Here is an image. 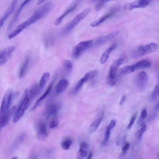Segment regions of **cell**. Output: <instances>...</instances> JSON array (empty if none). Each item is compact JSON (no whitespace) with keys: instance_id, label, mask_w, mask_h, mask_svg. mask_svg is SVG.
<instances>
[{"instance_id":"obj_1","label":"cell","mask_w":159,"mask_h":159,"mask_svg":"<svg viewBox=\"0 0 159 159\" xmlns=\"http://www.w3.org/2000/svg\"><path fill=\"white\" fill-rule=\"evenodd\" d=\"M53 6L51 1L45 2L36 9L27 20L17 26L9 34L8 39L13 38L29 26L44 17L51 10Z\"/></svg>"},{"instance_id":"obj_2","label":"cell","mask_w":159,"mask_h":159,"mask_svg":"<svg viewBox=\"0 0 159 159\" xmlns=\"http://www.w3.org/2000/svg\"><path fill=\"white\" fill-rule=\"evenodd\" d=\"M28 89L25 90L24 97L18 108L14 114L13 122L16 123L23 117L25 111L29 107L33 100L28 94Z\"/></svg>"},{"instance_id":"obj_3","label":"cell","mask_w":159,"mask_h":159,"mask_svg":"<svg viewBox=\"0 0 159 159\" xmlns=\"http://www.w3.org/2000/svg\"><path fill=\"white\" fill-rule=\"evenodd\" d=\"M11 90H7L3 96L0 110V117L6 114L9 110L10 105L15 97Z\"/></svg>"},{"instance_id":"obj_4","label":"cell","mask_w":159,"mask_h":159,"mask_svg":"<svg viewBox=\"0 0 159 159\" xmlns=\"http://www.w3.org/2000/svg\"><path fill=\"white\" fill-rule=\"evenodd\" d=\"M124 61L122 58H119L115 60L111 64L110 69L108 83L111 85H114L116 82V77L120 66Z\"/></svg>"},{"instance_id":"obj_5","label":"cell","mask_w":159,"mask_h":159,"mask_svg":"<svg viewBox=\"0 0 159 159\" xmlns=\"http://www.w3.org/2000/svg\"><path fill=\"white\" fill-rule=\"evenodd\" d=\"M91 9L90 7H88L77 15L67 25L66 30L70 31L74 29L82 20L88 15Z\"/></svg>"},{"instance_id":"obj_6","label":"cell","mask_w":159,"mask_h":159,"mask_svg":"<svg viewBox=\"0 0 159 159\" xmlns=\"http://www.w3.org/2000/svg\"><path fill=\"white\" fill-rule=\"evenodd\" d=\"M93 43L92 40L81 42L76 45L74 48L72 55L73 58H78L86 50L91 47Z\"/></svg>"},{"instance_id":"obj_7","label":"cell","mask_w":159,"mask_h":159,"mask_svg":"<svg viewBox=\"0 0 159 159\" xmlns=\"http://www.w3.org/2000/svg\"><path fill=\"white\" fill-rule=\"evenodd\" d=\"M148 80V77L147 73L144 71H142L136 77L134 83L139 90H143L146 86Z\"/></svg>"},{"instance_id":"obj_8","label":"cell","mask_w":159,"mask_h":159,"mask_svg":"<svg viewBox=\"0 0 159 159\" xmlns=\"http://www.w3.org/2000/svg\"><path fill=\"white\" fill-rule=\"evenodd\" d=\"M36 136L38 139L41 141L45 140L48 136L46 125L42 121H39L36 125Z\"/></svg>"},{"instance_id":"obj_9","label":"cell","mask_w":159,"mask_h":159,"mask_svg":"<svg viewBox=\"0 0 159 159\" xmlns=\"http://www.w3.org/2000/svg\"><path fill=\"white\" fill-rule=\"evenodd\" d=\"M158 48L157 45L154 43H151L144 46L140 45L137 48V54L139 56H143L155 52Z\"/></svg>"},{"instance_id":"obj_10","label":"cell","mask_w":159,"mask_h":159,"mask_svg":"<svg viewBox=\"0 0 159 159\" xmlns=\"http://www.w3.org/2000/svg\"><path fill=\"white\" fill-rule=\"evenodd\" d=\"M15 49L13 46L6 47L2 50L0 52V65L4 64L11 57Z\"/></svg>"},{"instance_id":"obj_11","label":"cell","mask_w":159,"mask_h":159,"mask_svg":"<svg viewBox=\"0 0 159 159\" xmlns=\"http://www.w3.org/2000/svg\"><path fill=\"white\" fill-rule=\"evenodd\" d=\"M150 3L148 0H136L125 4L124 8L126 10H131L137 8H141L147 6Z\"/></svg>"},{"instance_id":"obj_12","label":"cell","mask_w":159,"mask_h":159,"mask_svg":"<svg viewBox=\"0 0 159 159\" xmlns=\"http://www.w3.org/2000/svg\"><path fill=\"white\" fill-rule=\"evenodd\" d=\"M61 104L60 103H55L50 104L47 108L44 115L47 119H49L52 116L55 115L60 109Z\"/></svg>"},{"instance_id":"obj_13","label":"cell","mask_w":159,"mask_h":159,"mask_svg":"<svg viewBox=\"0 0 159 159\" xmlns=\"http://www.w3.org/2000/svg\"><path fill=\"white\" fill-rule=\"evenodd\" d=\"M15 109V106H13L3 116L0 117V127L3 128L8 123L9 120L14 113Z\"/></svg>"},{"instance_id":"obj_14","label":"cell","mask_w":159,"mask_h":159,"mask_svg":"<svg viewBox=\"0 0 159 159\" xmlns=\"http://www.w3.org/2000/svg\"><path fill=\"white\" fill-rule=\"evenodd\" d=\"M31 1L30 0L24 1L20 5L16 11L15 14L8 25V31L11 30L15 23L16 21L19 14L23 8L26 4L29 3Z\"/></svg>"},{"instance_id":"obj_15","label":"cell","mask_w":159,"mask_h":159,"mask_svg":"<svg viewBox=\"0 0 159 159\" xmlns=\"http://www.w3.org/2000/svg\"><path fill=\"white\" fill-rule=\"evenodd\" d=\"M55 80H54L48 86V88L43 94L36 101L33 107L31 108V111L35 110L41 103L42 101L49 95L52 89Z\"/></svg>"},{"instance_id":"obj_16","label":"cell","mask_w":159,"mask_h":159,"mask_svg":"<svg viewBox=\"0 0 159 159\" xmlns=\"http://www.w3.org/2000/svg\"><path fill=\"white\" fill-rule=\"evenodd\" d=\"M17 2V0H13L12 1L11 4L2 17L0 22V27L3 25L5 21L7 18L14 11Z\"/></svg>"},{"instance_id":"obj_17","label":"cell","mask_w":159,"mask_h":159,"mask_svg":"<svg viewBox=\"0 0 159 159\" xmlns=\"http://www.w3.org/2000/svg\"><path fill=\"white\" fill-rule=\"evenodd\" d=\"M117 10V9H116L114 10L113 11L106 14L95 20L91 24V26L92 27H95L98 26L101 23L113 15Z\"/></svg>"},{"instance_id":"obj_18","label":"cell","mask_w":159,"mask_h":159,"mask_svg":"<svg viewBox=\"0 0 159 159\" xmlns=\"http://www.w3.org/2000/svg\"><path fill=\"white\" fill-rule=\"evenodd\" d=\"M116 47V43H114L107 48L105 50L100 59V62L101 64H104L107 62L111 52L115 49Z\"/></svg>"},{"instance_id":"obj_19","label":"cell","mask_w":159,"mask_h":159,"mask_svg":"<svg viewBox=\"0 0 159 159\" xmlns=\"http://www.w3.org/2000/svg\"><path fill=\"white\" fill-rule=\"evenodd\" d=\"M119 33V32L117 31L107 35L101 36L96 39L95 43L97 45L102 44L117 35Z\"/></svg>"},{"instance_id":"obj_20","label":"cell","mask_w":159,"mask_h":159,"mask_svg":"<svg viewBox=\"0 0 159 159\" xmlns=\"http://www.w3.org/2000/svg\"><path fill=\"white\" fill-rule=\"evenodd\" d=\"M69 84V81L66 79H63L60 80L56 86V92L57 94L63 93L66 89Z\"/></svg>"},{"instance_id":"obj_21","label":"cell","mask_w":159,"mask_h":159,"mask_svg":"<svg viewBox=\"0 0 159 159\" xmlns=\"http://www.w3.org/2000/svg\"><path fill=\"white\" fill-rule=\"evenodd\" d=\"M88 145L85 142L82 143L76 155L77 159H84L87 154Z\"/></svg>"},{"instance_id":"obj_22","label":"cell","mask_w":159,"mask_h":159,"mask_svg":"<svg viewBox=\"0 0 159 159\" xmlns=\"http://www.w3.org/2000/svg\"><path fill=\"white\" fill-rule=\"evenodd\" d=\"M77 4L75 3L66 10L61 15L55 20L54 24L56 25H59L63 19L68 14L74 11L77 6Z\"/></svg>"},{"instance_id":"obj_23","label":"cell","mask_w":159,"mask_h":159,"mask_svg":"<svg viewBox=\"0 0 159 159\" xmlns=\"http://www.w3.org/2000/svg\"><path fill=\"white\" fill-rule=\"evenodd\" d=\"M135 70L148 68L151 66V63L147 59H143L133 64Z\"/></svg>"},{"instance_id":"obj_24","label":"cell","mask_w":159,"mask_h":159,"mask_svg":"<svg viewBox=\"0 0 159 159\" xmlns=\"http://www.w3.org/2000/svg\"><path fill=\"white\" fill-rule=\"evenodd\" d=\"M30 61V58L28 57L21 66L19 73L20 78H22L26 74L28 68Z\"/></svg>"},{"instance_id":"obj_25","label":"cell","mask_w":159,"mask_h":159,"mask_svg":"<svg viewBox=\"0 0 159 159\" xmlns=\"http://www.w3.org/2000/svg\"><path fill=\"white\" fill-rule=\"evenodd\" d=\"M103 116L102 115L99 118L93 122L90 125L88 129L90 133H93L97 130L102 120Z\"/></svg>"},{"instance_id":"obj_26","label":"cell","mask_w":159,"mask_h":159,"mask_svg":"<svg viewBox=\"0 0 159 159\" xmlns=\"http://www.w3.org/2000/svg\"><path fill=\"white\" fill-rule=\"evenodd\" d=\"M50 73L48 72L44 73L40 79L39 85L40 88L43 90L47 82L49 79Z\"/></svg>"},{"instance_id":"obj_27","label":"cell","mask_w":159,"mask_h":159,"mask_svg":"<svg viewBox=\"0 0 159 159\" xmlns=\"http://www.w3.org/2000/svg\"><path fill=\"white\" fill-rule=\"evenodd\" d=\"M159 97V84H157L154 87L150 98V101L154 102Z\"/></svg>"},{"instance_id":"obj_28","label":"cell","mask_w":159,"mask_h":159,"mask_svg":"<svg viewBox=\"0 0 159 159\" xmlns=\"http://www.w3.org/2000/svg\"><path fill=\"white\" fill-rule=\"evenodd\" d=\"M135 70L133 65H128L121 69L120 71V73L121 74L125 75L131 73Z\"/></svg>"},{"instance_id":"obj_29","label":"cell","mask_w":159,"mask_h":159,"mask_svg":"<svg viewBox=\"0 0 159 159\" xmlns=\"http://www.w3.org/2000/svg\"><path fill=\"white\" fill-rule=\"evenodd\" d=\"M98 73L97 70H93L90 71L86 73L84 77L86 82L93 79L97 75Z\"/></svg>"},{"instance_id":"obj_30","label":"cell","mask_w":159,"mask_h":159,"mask_svg":"<svg viewBox=\"0 0 159 159\" xmlns=\"http://www.w3.org/2000/svg\"><path fill=\"white\" fill-rule=\"evenodd\" d=\"M86 82L85 79L84 77L80 79L79 81L73 90L72 93L74 94H76L80 90L84 83Z\"/></svg>"},{"instance_id":"obj_31","label":"cell","mask_w":159,"mask_h":159,"mask_svg":"<svg viewBox=\"0 0 159 159\" xmlns=\"http://www.w3.org/2000/svg\"><path fill=\"white\" fill-rule=\"evenodd\" d=\"M147 127L146 124L144 122L141 124V128L136 134V136L138 138L141 137L142 134L146 131Z\"/></svg>"},{"instance_id":"obj_32","label":"cell","mask_w":159,"mask_h":159,"mask_svg":"<svg viewBox=\"0 0 159 159\" xmlns=\"http://www.w3.org/2000/svg\"><path fill=\"white\" fill-rule=\"evenodd\" d=\"M72 143V141L69 139H67L62 141L61 143V147L64 150H67L69 149Z\"/></svg>"},{"instance_id":"obj_33","label":"cell","mask_w":159,"mask_h":159,"mask_svg":"<svg viewBox=\"0 0 159 159\" xmlns=\"http://www.w3.org/2000/svg\"><path fill=\"white\" fill-rule=\"evenodd\" d=\"M63 66L66 70L70 71L72 68V63L70 60H66L63 62Z\"/></svg>"},{"instance_id":"obj_34","label":"cell","mask_w":159,"mask_h":159,"mask_svg":"<svg viewBox=\"0 0 159 159\" xmlns=\"http://www.w3.org/2000/svg\"><path fill=\"white\" fill-rule=\"evenodd\" d=\"M111 130V129L107 127L106 128L104 139L103 142V144L105 145L108 142L110 136Z\"/></svg>"},{"instance_id":"obj_35","label":"cell","mask_w":159,"mask_h":159,"mask_svg":"<svg viewBox=\"0 0 159 159\" xmlns=\"http://www.w3.org/2000/svg\"><path fill=\"white\" fill-rule=\"evenodd\" d=\"M59 125L58 120L56 118L53 119L49 124V127L51 129L57 128Z\"/></svg>"},{"instance_id":"obj_36","label":"cell","mask_w":159,"mask_h":159,"mask_svg":"<svg viewBox=\"0 0 159 159\" xmlns=\"http://www.w3.org/2000/svg\"><path fill=\"white\" fill-rule=\"evenodd\" d=\"M108 1L107 0H101L99 1L95 6V10L96 11H99L105 5V3Z\"/></svg>"},{"instance_id":"obj_37","label":"cell","mask_w":159,"mask_h":159,"mask_svg":"<svg viewBox=\"0 0 159 159\" xmlns=\"http://www.w3.org/2000/svg\"><path fill=\"white\" fill-rule=\"evenodd\" d=\"M147 112L146 108L143 109L142 111L140 116L138 120V123H140L147 116Z\"/></svg>"},{"instance_id":"obj_38","label":"cell","mask_w":159,"mask_h":159,"mask_svg":"<svg viewBox=\"0 0 159 159\" xmlns=\"http://www.w3.org/2000/svg\"><path fill=\"white\" fill-rule=\"evenodd\" d=\"M137 115V114L135 113L132 116L130 122L127 126V128L128 129H129L131 128L136 118Z\"/></svg>"},{"instance_id":"obj_39","label":"cell","mask_w":159,"mask_h":159,"mask_svg":"<svg viewBox=\"0 0 159 159\" xmlns=\"http://www.w3.org/2000/svg\"><path fill=\"white\" fill-rule=\"evenodd\" d=\"M116 120H112L110 122L107 127L110 129L113 128L116 126Z\"/></svg>"},{"instance_id":"obj_40","label":"cell","mask_w":159,"mask_h":159,"mask_svg":"<svg viewBox=\"0 0 159 159\" xmlns=\"http://www.w3.org/2000/svg\"><path fill=\"white\" fill-rule=\"evenodd\" d=\"M130 146V144L129 143H125L124 145L122 148V152L124 153L126 152L127 150L129 149Z\"/></svg>"},{"instance_id":"obj_41","label":"cell","mask_w":159,"mask_h":159,"mask_svg":"<svg viewBox=\"0 0 159 159\" xmlns=\"http://www.w3.org/2000/svg\"><path fill=\"white\" fill-rule=\"evenodd\" d=\"M126 99V96L125 95H124L122 96L120 100L119 103L120 105H122L123 104L125 101Z\"/></svg>"},{"instance_id":"obj_42","label":"cell","mask_w":159,"mask_h":159,"mask_svg":"<svg viewBox=\"0 0 159 159\" xmlns=\"http://www.w3.org/2000/svg\"><path fill=\"white\" fill-rule=\"evenodd\" d=\"M154 109L156 111H159V102L155 106Z\"/></svg>"},{"instance_id":"obj_43","label":"cell","mask_w":159,"mask_h":159,"mask_svg":"<svg viewBox=\"0 0 159 159\" xmlns=\"http://www.w3.org/2000/svg\"><path fill=\"white\" fill-rule=\"evenodd\" d=\"M93 155V153L92 152H90L87 159H91Z\"/></svg>"},{"instance_id":"obj_44","label":"cell","mask_w":159,"mask_h":159,"mask_svg":"<svg viewBox=\"0 0 159 159\" xmlns=\"http://www.w3.org/2000/svg\"><path fill=\"white\" fill-rule=\"evenodd\" d=\"M45 0H39L37 4L38 5L42 3H43V2H45Z\"/></svg>"},{"instance_id":"obj_45","label":"cell","mask_w":159,"mask_h":159,"mask_svg":"<svg viewBox=\"0 0 159 159\" xmlns=\"http://www.w3.org/2000/svg\"><path fill=\"white\" fill-rule=\"evenodd\" d=\"M12 159H18V158L17 157H13Z\"/></svg>"}]
</instances>
